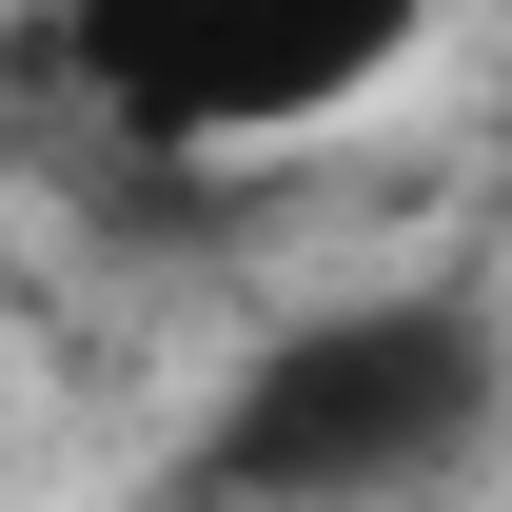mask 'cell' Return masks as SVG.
<instances>
[{"label": "cell", "instance_id": "6da1fadb", "mask_svg": "<svg viewBox=\"0 0 512 512\" xmlns=\"http://www.w3.org/2000/svg\"><path fill=\"white\" fill-rule=\"evenodd\" d=\"M493 434H512L493 276H375L237 355V394L197 414V512H453Z\"/></svg>", "mask_w": 512, "mask_h": 512}, {"label": "cell", "instance_id": "7a4b0ae2", "mask_svg": "<svg viewBox=\"0 0 512 512\" xmlns=\"http://www.w3.org/2000/svg\"><path fill=\"white\" fill-rule=\"evenodd\" d=\"M453 0H60L79 119L138 138V158H276V138H335L355 99L434 60Z\"/></svg>", "mask_w": 512, "mask_h": 512}]
</instances>
